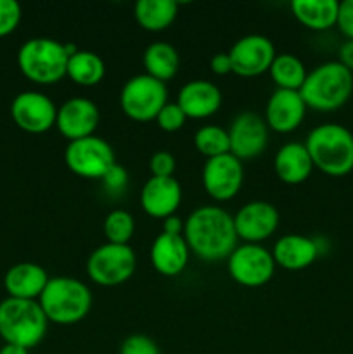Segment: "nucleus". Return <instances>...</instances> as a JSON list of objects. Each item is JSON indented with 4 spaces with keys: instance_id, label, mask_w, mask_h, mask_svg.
I'll list each match as a JSON object with an SVG mask.
<instances>
[{
    "instance_id": "f257e3e1",
    "label": "nucleus",
    "mask_w": 353,
    "mask_h": 354,
    "mask_svg": "<svg viewBox=\"0 0 353 354\" xmlns=\"http://www.w3.org/2000/svg\"><path fill=\"white\" fill-rule=\"evenodd\" d=\"M183 221V239L190 252L203 261L227 259L237 248L234 216L224 207L199 206Z\"/></svg>"
},
{
    "instance_id": "f03ea898",
    "label": "nucleus",
    "mask_w": 353,
    "mask_h": 354,
    "mask_svg": "<svg viewBox=\"0 0 353 354\" xmlns=\"http://www.w3.org/2000/svg\"><path fill=\"white\" fill-rule=\"evenodd\" d=\"M314 166L329 176L353 171V133L339 123H322L305 140Z\"/></svg>"
},
{
    "instance_id": "7ed1b4c3",
    "label": "nucleus",
    "mask_w": 353,
    "mask_h": 354,
    "mask_svg": "<svg viewBox=\"0 0 353 354\" xmlns=\"http://www.w3.org/2000/svg\"><path fill=\"white\" fill-rule=\"evenodd\" d=\"M92 290L73 277H52L38 297L42 311L55 325H75L92 310Z\"/></svg>"
},
{
    "instance_id": "20e7f679",
    "label": "nucleus",
    "mask_w": 353,
    "mask_h": 354,
    "mask_svg": "<svg viewBox=\"0 0 353 354\" xmlns=\"http://www.w3.org/2000/svg\"><path fill=\"white\" fill-rule=\"evenodd\" d=\"M353 92V73L338 61H327L308 71L300 88L307 107L320 113L336 111Z\"/></svg>"
},
{
    "instance_id": "39448f33",
    "label": "nucleus",
    "mask_w": 353,
    "mask_h": 354,
    "mask_svg": "<svg viewBox=\"0 0 353 354\" xmlns=\"http://www.w3.org/2000/svg\"><path fill=\"white\" fill-rule=\"evenodd\" d=\"M48 320L38 301L6 297L0 301V337L6 344L33 349L44 341Z\"/></svg>"
},
{
    "instance_id": "423d86ee",
    "label": "nucleus",
    "mask_w": 353,
    "mask_h": 354,
    "mask_svg": "<svg viewBox=\"0 0 353 354\" xmlns=\"http://www.w3.org/2000/svg\"><path fill=\"white\" fill-rule=\"evenodd\" d=\"M68 54L62 41L47 37L30 38L17 52L21 73L38 85H54L66 76Z\"/></svg>"
},
{
    "instance_id": "0eeeda50",
    "label": "nucleus",
    "mask_w": 353,
    "mask_h": 354,
    "mask_svg": "<svg viewBox=\"0 0 353 354\" xmlns=\"http://www.w3.org/2000/svg\"><path fill=\"white\" fill-rule=\"evenodd\" d=\"M137 270V256L128 245L106 244L90 252L87 259V275L100 287H116L134 277Z\"/></svg>"
},
{
    "instance_id": "6e6552de",
    "label": "nucleus",
    "mask_w": 353,
    "mask_h": 354,
    "mask_svg": "<svg viewBox=\"0 0 353 354\" xmlns=\"http://www.w3.org/2000/svg\"><path fill=\"white\" fill-rule=\"evenodd\" d=\"M168 104V88L163 82L149 75H135L128 80L120 92V106L130 120H156L159 111Z\"/></svg>"
},
{
    "instance_id": "1a4fd4ad",
    "label": "nucleus",
    "mask_w": 353,
    "mask_h": 354,
    "mask_svg": "<svg viewBox=\"0 0 353 354\" xmlns=\"http://www.w3.org/2000/svg\"><path fill=\"white\" fill-rule=\"evenodd\" d=\"M66 166L75 175L89 180H100L114 165L116 156L113 147L97 135L68 142L64 149Z\"/></svg>"
},
{
    "instance_id": "9d476101",
    "label": "nucleus",
    "mask_w": 353,
    "mask_h": 354,
    "mask_svg": "<svg viewBox=\"0 0 353 354\" xmlns=\"http://www.w3.org/2000/svg\"><path fill=\"white\" fill-rule=\"evenodd\" d=\"M227 270L232 280L239 286L255 289L272 280L275 261L272 251L262 244H241L227 258Z\"/></svg>"
},
{
    "instance_id": "9b49d317",
    "label": "nucleus",
    "mask_w": 353,
    "mask_h": 354,
    "mask_svg": "<svg viewBox=\"0 0 353 354\" xmlns=\"http://www.w3.org/2000/svg\"><path fill=\"white\" fill-rule=\"evenodd\" d=\"M10 116L17 128L28 133H45L55 127L57 106L51 97L37 90L17 93L10 102Z\"/></svg>"
},
{
    "instance_id": "f8f14e48",
    "label": "nucleus",
    "mask_w": 353,
    "mask_h": 354,
    "mask_svg": "<svg viewBox=\"0 0 353 354\" xmlns=\"http://www.w3.org/2000/svg\"><path fill=\"white\" fill-rule=\"evenodd\" d=\"M203 187L208 196L218 203L230 201L241 190L244 182V166L234 154H224L206 159L203 166Z\"/></svg>"
},
{
    "instance_id": "ddd939ff",
    "label": "nucleus",
    "mask_w": 353,
    "mask_h": 354,
    "mask_svg": "<svg viewBox=\"0 0 353 354\" xmlns=\"http://www.w3.org/2000/svg\"><path fill=\"white\" fill-rule=\"evenodd\" d=\"M228 55L232 61V73L253 78L269 73L277 54L273 41L269 37L253 33L239 38L228 50Z\"/></svg>"
},
{
    "instance_id": "4468645a",
    "label": "nucleus",
    "mask_w": 353,
    "mask_h": 354,
    "mask_svg": "<svg viewBox=\"0 0 353 354\" xmlns=\"http://www.w3.org/2000/svg\"><path fill=\"white\" fill-rule=\"evenodd\" d=\"M230 140V154L244 161L263 154L269 144V127L260 114L242 111L232 120L227 130Z\"/></svg>"
},
{
    "instance_id": "2eb2a0df",
    "label": "nucleus",
    "mask_w": 353,
    "mask_h": 354,
    "mask_svg": "<svg viewBox=\"0 0 353 354\" xmlns=\"http://www.w3.org/2000/svg\"><path fill=\"white\" fill-rule=\"evenodd\" d=\"M280 214L272 203L251 201L234 214V227L239 241L244 244H262L279 228Z\"/></svg>"
},
{
    "instance_id": "dca6fc26",
    "label": "nucleus",
    "mask_w": 353,
    "mask_h": 354,
    "mask_svg": "<svg viewBox=\"0 0 353 354\" xmlns=\"http://www.w3.org/2000/svg\"><path fill=\"white\" fill-rule=\"evenodd\" d=\"M100 113L93 100L85 97H71L57 107L55 128L68 142L96 135Z\"/></svg>"
},
{
    "instance_id": "f3484780",
    "label": "nucleus",
    "mask_w": 353,
    "mask_h": 354,
    "mask_svg": "<svg viewBox=\"0 0 353 354\" xmlns=\"http://www.w3.org/2000/svg\"><path fill=\"white\" fill-rule=\"evenodd\" d=\"M307 109L300 92L275 88L266 100L263 120L270 130L277 133H291L303 123Z\"/></svg>"
},
{
    "instance_id": "a211bd4d",
    "label": "nucleus",
    "mask_w": 353,
    "mask_h": 354,
    "mask_svg": "<svg viewBox=\"0 0 353 354\" xmlns=\"http://www.w3.org/2000/svg\"><path fill=\"white\" fill-rule=\"evenodd\" d=\"M182 203V187L175 176L170 178H158L151 176L142 185L141 190V207L145 214L156 220L175 214Z\"/></svg>"
},
{
    "instance_id": "6ab92c4d",
    "label": "nucleus",
    "mask_w": 353,
    "mask_h": 354,
    "mask_svg": "<svg viewBox=\"0 0 353 354\" xmlns=\"http://www.w3.org/2000/svg\"><path fill=\"white\" fill-rule=\"evenodd\" d=\"M176 104L187 120H204L220 109L221 90L208 80H192L180 88Z\"/></svg>"
},
{
    "instance_id": "aec40b11",
    "label": "nucleus",
    "mask_w": 353,
    "mask_h": 354,
    "mask_svg": "<svg viewBox=\"0 0 353 354\" xmlns=\"http://www.w3.org/2000/svg\"><path fill=\"white\" fill-rule=\"evenodd\" d=\"M48 280L51 277L47 275L45 268H42L37 263L24 261L7 270L3 277V287H6L7 297L38 301Z\"/></svg>"
},
{
    "instance_id": "412c9836",
    "label": "nucleus",
    "mask_w": 353,
    "mask_h": 354,
    "mask_svg": "<svg viewBox=\"0 0 353 354\" xmlns=\"http://www.w3.org/2000/svg\"><path fill=\"white\" fill-rule=\"evenodd\" d=\"M190 249L183 235H170L161 232L151 245V263L163 277H176L189 263Z\"/></svg>"
},
{
    "instance_id": "4be33fe9",
    "label": "nucleus",
    "mask_w": 353,
    "mask_h": 354,
    "mask_svg": "<svg viewBox=\"0 0 353 354\" xmlns=\"http://www.w3.org/2000/svg\"><path fill=\"white\" fill-rule=\"evenodd\" d=\"M317 241L310 237H305L300 234H289L280 237L273 245V261L275 266H280L289 272H298L314 265L315 259L318 258Z\"/></svg>"
},
{
    "instance_id": "5701e85b",
    "label": "nucleus",
    "mask_w": 353,
    "mask_h": 354,
    "mask_svg": "<svg viewBox=\"0 0 353 354\" xmlns=\"http://www.w3.org/2000/svg\"><path fill=\"white\" fill-rule=\"evenodd\" d=\"M314 161L301 142H287L273 158V169L277 178L287 185H300L314 171Z\"/></svg>"
},
{
    "instance_id": "b1692460",
    "label": "nucleus",
    "mask_w": 353,
    "mask_h": 354,
    "mask_svg": "<svg viewBox=\"0 0 353 354\" xmlns=\"http://www.w3.org/2000/svg\"><path fill=\"white\" fill-rule=\"evenodd\" d=\"M293 16L314 31L329 30L338 21V0H293Z\"/></svg>"
},
{
    "instance_id": "393cba45",
    "label": "nucleus",
    "mask_w": 353,
    "mask_h": 354,
    "mask_svg": "<svg viewBox=\"0 0 353 354\" xmlns=\"http://www.w3.org/2000/svg\"><path fill=\"white\" fill-rule=\"evenodd\" d=\"M142 64H144L145 75L165 83L179 73L180 55L168 41H154L144 50Z\"/></svg>"
},
{
    "instance_id": "a878e982",
    "label": "nucleus",
    "mask_w": 353,
    "mask_h": 354,
    "mask_svg": "<svg viewBox=\"0 0 353 354\" xmlns=\"http://www.w3.org/2000/svg\"><path fill=\"white\" fill-rule=\"evenodd\" d=\"M179 7L173 0H138L134 7V16L138 26L145 31H163L173 24Z\"/></svg>"
},
{
    "instance_id": "bb28decb",
    "label": "nucleus",
    "mask_w": 353,
    "mask_h": 354,
    "mask_svg": "<svg viewBox=\"0 0 353 354\" xmlns=\"http://www.w3.org/2000/svg\"><path fill=\"white\" fill-rule=\"evenodd\" d=\"M66 76L80 86H96L106 76V64L96 52L78 50L68 59Z\"/></svg>"
},
{
    "instance_id": "cd10ccee",
    "label": "nucleus",
    "mask_w": 353,
    "mask_h": 354,
    "mask_svg": "<svg viewBox=\"0 0 353 354\" xmlns=\"http://www.w3.org/2000/svg\"><path fill=\"white\" fill-rule=\"evenodd\" d=\"M269 73L277 88L296 90V92H300L308 75L303 61L294 54H277Z\"/></svg>"
},
{
    "instance_id": "c85d7f7f",
    "label": "nucleus",
    "mask_w": 353,
    "mask_h": 354,
    "mask_svg": "<svg viewBox=\"0 0 353 354\" xmlns=\"http://www.w3.org/2000/svg\"><path fill=\"white\" fill-rule=\"evenodd\" d=\"M194 145L197 152L206 159L218 158L230 152V140L225 128L217 127V124H206L201 127L194 135Z\"/></svg>"
},
{
    "instance_id": "c756f323",
    "label": "nucleus",
    "mask_w": 353,
    "mask_h": 354,
    "mask_svg": "<svg viewBox=\"0 0 353 354\" xmlns=\"http://www.w3.org/2000/svg\"><path fill=\"white\" fill-rule=\"evenodd\" d=\"M102 230L109 244L128 245L135 234V220L128 211L114 209L104 218Z\"/></svg>"
},
{
    "instance_id": "7c9ffc66",
    "label": "nucleus",
    "mask_w": 353,
    "mask_h": 354,
    "mask_svg": "<svg viewBox=\"0 0 353 354\" xmlns=\"http://www.w3.org/2000/svg\"><path fill=\"white\" fill-rule=\"evenodd\" d=\"M156 123L161 128L163 131H168V133H173V131H179L180 128L185 124L187 116L183 114V111L180 109V106L176 102H168L156 116Z\"/></svg>"
},
{
    "instance_id": "2f4dec72",
    "label": "nucleus",
    "mask_w": 353,
    "mask_h": 354,
    "mask_svg": "<svg viewBox=\"0 0 353 354\" xmlns=\"http://www.w3.org/2000/svg\"><path fill=\"white\" fill-rule=\"evenodd\" d=\"M21 16V6L16 0H0V37L12 33L19 24Z\"/></svg>"
},
{
    "instance_id": "473e14b6",
    "label": "nucleus",
    "mask_w": 353,
    "mask_h": 354,
    "mask_svg": "<svg viewBox=\"0 0 353 354\" xmlns=\"http://www.w3.org/2000/svg\"><path fill=\"white\" fill-rule=\"evenodd\" d=\"M120 354H161L159 346L151 337L142 334L128 335L120 346Z\"/></svg>"
},
{
    "instance_id": "72a5a7b5",
    "label": "nucleus",
    "mask_w": 353,
    "mask_h": 354,
    "mask_svg": "<svg viewBox=\"0 0 353 354\" xmlns=\"http://www.w3.org/2000/svg\"><path fill=\"white\" fill-rule=\"evenodd\" d=\"M149 169L151 176L158 178H170L176 169V159L170 151H158L149 159Z\"/></svg>"
},
{
    "instance_id": "f704fd0d",
    "label": "nucleus",
    "mask_w": 353,
    "mask_h": 354,
    "mask_svg": "<svg viewBox=\"0 0 353 354\" xmlns=\"http://www.w3.org/2000/svg\"><path fill=\"white\" fill-rule=\"evenodd\" d=\"M100 182H102V187L107 192L113 194V196H118V194H123L125 190H127L128 173L123 166L116 162V165L100 178Z\"/></svg>"
},
{
    "instance_id": "c9c22d12",
    "label": "nucleus",
    "mask_w": 353,
    "mask_h": 354,
    "mask_svg": "<svg viewBox=\"0 0 353 354\" xmlns=\"http://www.w3.org/2000/svg\"><path fill=\"white\" fill-rule=\"evenodd\" d=\"M336 26L345 35L346 40H353V0H343V2H339Z\"/></svg>"
},
{
    "instance_id": "e433bc0d",
    "label": "nucleus",
    "mask_w": 353,
    "mask_h": 354,
    "mask_svg": "<svg viewBox=\"0 0 353 354\" xmlns=\"http://www.w3.org/2000/svg\"><path fill=\"white\" fill-rule=\"evenodd\" d=\"M210 68L211 71L218 76H224V75H228V73H232V61L228 52H218V54H215L210 61Z\"/></svg>"
},
{
    "instance_id": "4c0bfd02",
    "label": "nucleus",
    "mask_w": 353,
    "mask_h": 354,
    "mask_svg": "<svg viewBox=\"0 0 353 354\" xmlns=\"http://www.w3.org/2000/svg\"><path fill=\"white\" fill-rule=\"evenodd\" d=\"M183 223H185V221H183L182 218L176 216V214H172V216L163 220L161 232H165V234H170V235H183Z\"/></svg>"
},
{
    "instance_id": "58836bf2",
    "label": "nucleus",
    "mask_w": 353,
    "mask_h": 354,
    "mask_svg": "<svg viewBox=\"0 0 353 354\" xmlns=\"http://www.w3.org/2000/svg\"><path fill=\"white\" fill-rule=\"evenodd\" d=\"M338 62L353 73V40L343 41L338 50Z\"/></svg>"
},
{
    "instance_id": "ea45409f",
    "label": "nucleus",
    "mask_w": 353,
    "mask_h": 354,
    "mask_svg": "<svg viewBox=\"0 0 353 354\" xmlns=\"http://www.w3.org/2000/svg\"><path fill=\"white\" fill-rule=\"evenodd\" d=\"M0 354H30V351L24 348H21V346L6 344V346H2V349H0Z\"/></svg>"
}]
</instances>
